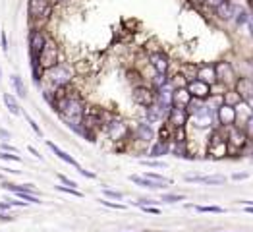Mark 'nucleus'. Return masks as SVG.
I'll return each instance as SVG.
<instances>
[{
    "instance_id": "nucleus-1",
    "label": "nucleus",
    "mask_w": 253,
    "mask_h": 232,
    "mask_svg": "<svg viewBox=\"0 0 253 232\" xmlns=\"http://www.w3.org/2000/svg\"><path fill=\"white\" fill-rule=\"evenodd\" d=\"M31 64H37L43 72L56 66V64H60V46H58V43L54 39H47L45 46L41 48V52L37 54V58Z\"/></svg>"
},
{
    "instance_id": "nucleus-2",
    "label": "nucleus",
    "mask_w": 253,
    "mask_h": 232,
    "mask_svg": "<svg viewBox=\"0 0 253 232\" xmlns=\"http://www.w3.org/2000/svg\"><path fill=\"white\" fill-rule=\"evenodd\" d=\"M43 79H45L47 83H50L52 89H58V87L70 85V81H72V70L60 62V64H56V66L45 70V72H43ZM43 79H41V81H43Z\"/></svg>"
},
{
    "instance_id": "nucleus-3",
    "label": "nucleus",
    "mask_w": 253,
    "mask_h": 232,
    "mask_svg": "<svg viewBox=\"0 0 253 232\" xmlns=\"http://www.w3.org/2000/svg\"><path fill=\"white\" fill-rule=\"evenodd\" d=\"M47 39H48V37L43 33V29H39V27L31 29V33H29V54H31V62L37 58V54H39L41 48L45 46Z\"/></svg>"
},
{
    "instance_id": "nucleus-4",
    "label": "nucleus",
    "mask_w": 253,
    "mask_h": 232,
    "mask_svg": "<svg viewBox=\"0 0 253 232\" xmlns=\"http://www.w3.org/2000/svg\"><path fill=\"white\" fill-rule=\"evenodd\" d=\"M226 153H228L226 138H222L219 132H215L211 136V141H209V155L213 159H222V157H226Z\"/></svg>"
},
{
    "instance_id": "nucleus-5",
    "label": "nucleus",
    "mask_w": 253,
    "mask_h": 232,
    "mask_svg": "<svg viewBox=\"0 0 253 232\" xmlns=\"http://www.w3.org/2000/svg\"><path fill=\"white\" fill-rule=\"evenodd\" d=\"M186 89L191 95V99L195 97L199 101H203V99H207L211 95V85L205 83V81H201V79H190L188 85H186Z\"/></svg>"
},
{
    "instance_id": "nucleus-6",
    "label": "nucleus",
    "mask_w": 253,
    "mask_h": 232,
    "mask_svg": "<svg viewBox=\"0 0 253 232\" xmlns=\"http://www.w3.org/2000/svg\"><path fill=\"white\" fill-rule=\"evenodd\" d=\"M155 97H157V93H155L153 89L145 87V85H137V87L133 89V101H135L137 105L145 107V108H149V107L155 103Z\"/></svg>"
},
{
    "instance_id": "nucleus-7",
    "label": "nucleus",
    "mask_w": 253,
    "mask_h": 232,
    "mask_svg": "<svg viewBox=\"0 0 253 232\" xmlns=\"http://www.w3.org/2000/svg\"><path fill=\"white\" fill-rule=\"evenodd\" d=\"M188 120H190V114H188V110L186 108H178V107H170V110H168V124H170V128H184L186 124H188Z\"/></svg>"
},
{
    "instance_id": "nucleus-8",
    "label": "nucleus",
    "mask_w": 253,
    "mask_h": 232,
    "mask_svg": "<svg viewBox=\"0 0 253 232\" xmlns=\"http://www.w3.org/2000/svg\"><path fill=\"white\" fill-rule=\"evenodd\" d=\"M217 116H219V122H221L222 126L230 128V126H234V122H236V118H238V110H236V107L221 105V107L217 108Z\"/></svg>"
},
{
    "instance_id": "nucleus-9",
    "label": "nucleus",
    "mask_w": 253,
    "mask_h": 232,
    "mask_svg": "<svg viewBox=\"0 0 253 232\" xmlns=\"http://www.w3.org/2000/svg\"><path fill=\"white\" fill-rule=\"evenodd\" d=\"M215 77L222 83H230V81H234L236 74H234V68L228 62H217L215 64Z\"/></svg>"
},
{
    "instance_id": "nucleus-10",
    "label": "nucleus",
    "mask_w": 253,
    "mask_h": 232,
    "mask_svg": "<svg viewBox=\"0 0 253 232\" xmlns=\"http://www.w3.org/2000/svg\"><path fill=\"white\" fill-rule=\"evenodd\" d=\"M191 101V95L188 93L186 87H174L172 89V95H170V105L172 107H178V108H186Z\"/></svg>"
},
{
    "instance_id": "nucleus-11",
    "label": "nucleus",
    "mask_w": 253,
    "mask_h": 232,
    "mask_svg": "<svg viewBox=\"0 0 253 232\" xmlns=\"http://www.w3.org/2000/svg\"><path fill=\"white\" fill-rule=\"evenodd\" d=\"M244 143H246V134H244L240 128L230 126V128H228L226 145H228V147H232V149H240V147H244Z\"/></svg>"
},
{
    "instance_id": "nucleus-12",
    "label": "nucleus",
    "mask_w": 253,
    "mask_h": 232,
    "mask_svg": "<svg viewBox=\"0 0 253 232\" xmlns=\"http://www.w3.org/2000/svg\"><path fill=\"white\" fill-rule=\"evenodd\" d=\"M47 147H48V149H52V153H54V155H56V157H58L60 161L68 163V165H70V167H74L76 170H79V169H81V165H79V163H78V161H76V159H74L72 155H68L66 151H62V149H60L58 145H54L52 141H47Z\"/></svg>"
},
{
    "instance_id": "nucleus-13",
    "label": "nucleus",
    "mask_w": 253,
    "mask_h": 232,
    "mask_svg": "<svg viewBox=\"0 0 253 232\" xmlns=\"http://www.w3.org/2000/svg\"><path fill=\"white\" fill-rule=\"evenodd\" d=\"M151 66L155 68L157 74H166L168 72V58L164 52H153L151 54Z\"/></svg>"
},
{
    "instance_id": "nucleus-14",
    "label": "nucleus",
    "mask_w": 253,
    "mask_h": 232,
    "mask_svg": "<svg viewBox=\"0 0 253 232\" xmlns=\"http://www.w3.org/2000/svg\"><path fill=\"white\" fill-rule=\"evenodd\" d=\"M236 93L242 97V99H252L253 97V79L250 77H242L236 81Z\"/></svg>"
},
{
    "instance_id": "nucleus-15",
    "label": "nucleus",
    "mask_w": 253,
    "mask_h": 232,
    "mask_svg": "<svg viewBox=\"0 0 253 232\" xmlns=\"http://www.w3.org/2000/svg\"><path fill=\"white\" fill-rule=\"evenodd\" d=\"M166 114H168V110L160 108L157 103H153V105L147 108V120H149V124H157V122H160Z\"/></svg>"
},
{
    "instance_id": "nucleus-16",
    "label": "nucleus",
    "mask_w": 253,
    "mask_h": 232,
    "mask_svg": "<svg viewBox=\"0 0 253 232\" xmlns=\"http://www.w3.org/2000/svg\"><path fill=\"white\" fill-rule=\"evenodd\" d=\"M195 79H201V81H205V83H213L217 77H215V66H211V64H205V66H199L197 68V77Z\"/></svg>"
},
{
    "instance_id": "nucleus-17",
    "label": "nucleus",
    "mask_w": 253,
    "mask_h": 232,
    "mask_svg": "<svg viewBox=\"0 0 253 232\" xmlns=\"http://www.w3.org/2000/svg\"><path fill=\"white\" fill-rule=\"evenodd\" d=\"M2 99H4V105H6V108H8V112L12 116H19L21 114V107H19L17 99L12 93H2Z\"/></svg>"
},
{
    "instance_id": "nucleus-18",
    "label": "nucleus",
    "mask_w": 253,
    "mask_h": 232,
    "mask_svg": "<svg viewBox=\"0 0 253 232\" xmlns=\"http://www.w3.org/2000/svg\"><path fill=\"white\" fill-rule=\"evenodd\" d=\"M129 180H131L133 184H137V186H141V188H149V190H162V188H166L164 184L153 182V180H149V178H145V176H137V174H131Z\"/></svg>"
},
{
    "instance_id": "nucleus-19",
    "label": "nucleus",
    "mask_w": 253,
    "mask_h": 232,
    "mask_svg": "<svg viewBox=\"0 0 253 232\" xmlns=\"http://www.w3.org/2000/svg\"><path fill=\"white\" fill-rule=\"evenodd\" d=\"M170 151V145H168V141H157L151 149H149V157H153V159H157V157H160V155H166Z\"/></svg>"
},
{
    "instance_id": "nucleus-20",
    "label": "nucleus",
    "mask_w": 253,
    "mask_h": 232,
    "mask_svg": "<svg viewBox=\"0 0 253 232\" xmlns=\"http://www.w3.org/2000/svg\"><path fill=\"white\" fill-rule=\"evenodd\" d=\"M12 85H14V89H16V93H17L19 99H25V97H27V87H25L23 79H21L17 74L12 76Z\"/></svg>"
},
{
    "instance_id": "nucleus-21",
    "label": "nucleus",
    "mask_w": 253,
    "mask_h": 232,
    "mask_svg": "<svg viewBox=\"0 0 253 232\" xmlns=\"http://www.w3.org/2000/svg\"><path fill=\"white\" fill-rule=\"evenodd\" d=\"M217 12H219V15H221L222 19H230V17H234L236 8H234L232 4H228V2H222V4L217 8Z\"/></svg>"
},
{
    "instance_id": "nucleus-22",
    "label": "nucleus",
    "mask_w": 253,
    "mask_h": 232,
    "mask_svg": "<svg viewBox=\"0 0 253 232\" xmlns=\"http://www.w3.org/2000/svg\"><path fill=\"white\" fill-rule=\"evenodd\" d=\"M137 138L143 139V141L153 139V128H151L149 124H139V126H137Z\"/></svg>"
},
{
    "instance_id": "nucleus-23",
    "label": "nucleus",
    "mask_w": 253,
    "mask_h": 232,
    "mask_svg": "<svg viewBox=\"0 0 253 232\" xmlns=\"http://www.w3.org/2000/svg\"><path fill=\"white\" fill-rule=\"evenodd\" d=\"M203 184H209V186H222V184H226V176H222V174L205 176V178H203Z\"/></svg>"
},
{
    "instance_id": "nucleus-24",
    "label": "nucleus",
    "mask_w": 253,
    "mask_h": 232,
    "mask_svg": "<svg viewBox=\"0 0 253 232\" xmlns=\"http://www.w3.org/2000/svg\"><path fill=\"white\" fill-rule=\"evenodd\" d=\"M16 198H17V200H23L25 203H43L39 196H35V194H27V192H16Z\"/></svg>"
},
{
    "instance_id": "nucleus-25",
    "label": "nucleus",
    "mask_w": 253,
    "mask_h": 232,
    "mask_svg": "<svg viewBox=\"0 0 253 232\" xmlns=\"http://www.w3.org/2000/svg\"><path fill=\"white\" fill-rule=\"evenodd\" d=\"M143 176H145V178H149V180H153V182H158V184H164V186H168V184H172V180H168V178H164L162 174H157V172H145Z\"/></svg>"
},
{
    "instance_id": "nucleus-26",
    "label": "nucleus",
    "mask_w": 253,
    "mask_h": 232,
    "mask_svg": "<svg viewBox=\"0 0 253 232\" xmlns=\"http://www.w3.org/2000/svg\"><path fill=\"white\" fill-rule=\"evenodd\" d=\"M172 153H174L176 157H184V159H188V157H190V155H188V151H186V141L176 143V145L172 147Z\"/></svg>"
},
{
    "instance_id": "nucleus-27",
    "label": "nucleus",
    "mask_w": 253,
    "mask_h": 232,
    "mask_svg": "<svg viewBox=\"0 0 253 232\" xmlns=\"http://www.w3.org/2000/svg\"><path fill=\"white\" fill-rule=\"evenodd\" d=\"M21 114L25 116V120H27V124H29V126H31V130H33V132L37 134V138H43V130L39 128V124H37V122H35V120H33V118L29 116V114H25L23 110H21Z\"/></svg>"
},
{
    "instance_id": "nucleus-28",
    "label": "nucleus",
    "mask_w": 253,
    "mask_h": 232,
    "mask_svg": "<svg viewBox=\"0 0 253 232\" xmlns=\"http://www.w3.org/2000/svg\"><path fill=\"white\" fill-rule=\"evenodd\" d=\"M199 213H224V209L222 207H219V205H199V207H195Z\"/></svg>"
},
{
    "instance_id": "nucleus-29",
    "label": "nucleus",
    "mask_w": 253,
    "mask_h": 232,
    "mask_svg": "<svg viewBox=\"0 0 253 232\" xmlns=\"http://www.w3.org/2000/svg\"><path fill=\"white\" fill-rule=\"evenodd\" d=\"M242 101V97L236 93V91H230L228 95H224V105H230V107H236V103Z\"/></svg>"
},
{
    "instance_id": "nucleus-30",
    "label": "nucleus",
    "mask_w": 253,
    "mask_h": 232,
    "mask_svg": "<svg viewBox=\"0 0 253 232\" xmlns=\"http://www.w3.org/2000/svg\"><path fill=\"white\" fill-rule=\"evenodd\" d=\"M160 201H164V203H178V201H184V196H178V194H162Z\"/></svg>"
},
{
    "instance_id": "nucleus-31",
    "label": "nucleus",
    "mask_w": 253,
    "mask_h": 232,
    "mask_svg": "<svg viewBox=\"0 0 253 232\" xmlns=\"http://www.w3.org/2000/svg\"><path fill=\"white\" fill-rule=\"evenodd\" d=\"M56 190H58V192H62V194H70V196H74V198H83V194H81L79 190H76V188H68V186H56Z\"/></svg>"
},
{
    "instance_id": "nucleus-32",
    "label": "nucleus",
    "mask_w": 253,
    "mask_h": 232,
    "mask_svg": "<svg viewBox=\"0 0 253 232\" xmlns=\"http://www.w3.org/2000/svg\"><path fill=\"white\" fill-rule=\"evenodd\" d=\"M0 161H12V163H21V157H19V155H14V153H6V151H0Z\"/></svg>"
},
{
    "instance_id": "nucleus-33",
    "label": "nucleus",
    "mask_w": 253,
    "mask_h": 232,
    "mask_svg": "<svg viewBox=\"0 0 253 232\" xmlns=\"http://www.w3.org/2000/svg\"><path fill=\"white\" fill-rule=\"evenodd\" d=\"M103 194H105V198H111V200H122L124 198L122 192H116V190H111V188H105Z\"/></svg>"
},
{
    "instance_id": "nucleus-34",
    "label": "nucleus",
    "mask_w": 253,
    "mask_h": 232,
    "mask_svg": "<svg viewBox=\"0 0 253 232\" xmlns=\"http://www.w3.org/2000/svg\"><path fill=\"white\" fill-rule=\"evenodd\" d=\"M58 180L62 182V186H68V188H76L78 190V184L72 180V178H68V176H64V174H58Z\"/></svg>"
},
{
    "instance_id": "nucleus-35",
    "label": "nucleus",
    "mask_w": 253,
    "mask_h": 232,
    "mask_svg": "<svg viewBox=\"0 0 253 232\" xmlns=\"http://www.w3.org/2000/svg\"><path fill=\"white\" fill-rule=\"evenodd\" d=\"M236 15H238V17H236V21H238L240 25H242V23H248V21H250V14H248L246 10H242V12H236Z\"/></svg>"
},
{
    "instance_id": "nucleus-36",
    "label": "nucleus",
    "mask_w": 253,
    "mask_h": 232,
    "mask_svg": "<svg viewBox=\"0 0 253 232\" xmlns=\"http://www.w3.org/2000/svg\"><path fill=\"white\" fill-rule=\"evenodd\" d=\"M145 167H151V169H164L166 163L164 161H143Z\"/></svg>"
},
{
    "instance_id": "nucleus-37",
    "label": "nucleus",
    "mask_w": 253,
    "mask_h": 232,
    "mask_svg": "<svg viewBox=\"0 0 253 232\" xmlns=\"http://www.w3.org/2000/svg\"><path fill=\"white\" fill-rule=\"evenodd\" d=\"M0 46H2V52H8V37H6V31H0Z\"/></svg>"
},
{
    "instance_id": "nucleus-38",
    "label": "nucleus",
    "mask_w": 253,
    "mask_h": 232,
    "mask_svg": "<svg viewBox=\"0 0 253 232\" xmlns=\"http://www.w3.org/2000/svg\"><path fill=\"white\" fill-rule=\"evenodd\" d=\"M101 203L107 205V207H112V209H126V205H122V203H112V201H109V200H101Z\"/></svg>"
},
{
    "instance_id": "nucleus-39",
    "label": "nucleus",
    "mask_w": 253,
    "mask_h": 232,
    "mask_svg": "<svg viewBox=\"0 0 253 232\" xmlns=\"http://www.w3.org/2000/svg\"><path fill=\"white\" fill-rule=\"evenodd\" d=\"M0 151H6V153H17V149L12 147L10 143H2V145H0Z\"/></svg>"
},
{
    "instance_id": "nucleus-40",
    "label": "nucleus",
    "mask_w": 253,
    "mask_h": 232,
    "mask_svg": "<svg viewBox=\"0 0 253 232\" xmlns=\"http://www.w3.org/2000/svg\"><path fill=\"white\" fill-rule=\"evenodd\" d=\"M145 213H151V215H160V211L157 209V207H153V205H145V207H141Z\"/></svg>"
},
{
    "instance_id": "nucleus-41",
    "label": "nucleus",
    "mask_w": 253,
    "mask_h": 232,
    "mask_svg": "<svg viewBox=\"0 0 253 232\" xmlns=\"http://www.w3.org/2000/svg\"><path fill=\"white\" fill-rule=\"evenodd\" d=\"M248 176H250L248 172H236V174L232 176V180H236V182H240V180H246Z\"/></svg>"
},
{
    "instance_id": "nucleus-42",
    "label": "nucleus",
    "mask_w": 253,
    "mask_h": 232,
    "mask_svg": "<svg viewBox=\"0 0 253 232\" xmlns=\"http://www.w3.org/2000/svg\"><path fill=\"white\" fill-rule=\"evenodd\" d=\"M27 149H29V153H31V155H33V157H37V159H39V161H43V155H41V153H39V151H37V149H35V147H33V145H29V147H27Z\"/></svg>"
},
{
    "instance_id": "nucleus-43",
    "label": "nucleus",
    "mask_w": 253,
    "mask_h": 232,
    "mask_svg": "<svg viewBox=\"0 0 253 232\" xmlns=\"http://www.w3.org/2000/svg\"><path fill=\"white\" fill-rule=\"evenodd\" d=\"M0 221L2 223H10V221H14V217L10 213H0Z\"/></svg>"
},
{
    "instance_id": "nucleus-44",
    "label": "nucleus",
    "mask_w": 253,
    "mask_h": 232,
    "mask_svg": "<svg viewBox=\"0 0 253 232\" xmlns=\"http://www.w3.org/2000/svg\"><path fill=\"white\" fill-rule=\"evenodd\" d=\"M246 130H248V134H250V136H253V114L248 118V126H246Z\"/></svg>"
},
{
    "instance_id": "nucleus-45",
    "label": "nucleus",
    "mask_w": 253,
    "mask_h": 232,
    "mask_svg": "<svg viewBox=\"0 0 253 232\" xmlns=\"http://www.w3.org/2000/svg\"><path fill=\"white\" fill-rule=\"evenodd\" d=\"M205 176H186V182H203Z\"/></svg>"
},
{
    "instance_id": "nucleus-46",
    "label": "nucleus",
    "mask_w": 253,
    "mask_h": 232,
    "mask_svg": "<svg viewBox=\"0 0 253 232\" xmlns=\"http://www.w3.org/2000/svg\"><path fill=\"white\" fill-rule=\"evenodd\" d=\"M205 2H207L209 6H213V8H219V6H221L224 0H205Z\"/></svg>"
},
{
    "instance_id": "nucleus-47",
    "label": "nucleus",
    "mask_w": 253,
    "mask_h": 232,
    "mask_svg": "<svg viewBox=\"0 0 253 232\" xmlns=\"http://www.w3.org/2000/svg\"><path fill=\"white\" fill-rule=\"evenodd\" d=\"M0 138H4V139H10V138H12V134H10L8 130H4V128H0Z\"/></svg>"
},
{
    "instance_id": "nucleus-48",
    "label": "nucleus",
    "mask_w": 253,
    "mask_h": 232,
    "mask_svg": "<svg viewBox=\"0 0 253 232\" xmlns=\"http://www.w3.org/2000/svg\"><path fill=\"white\" fill-rule=\"evenodd\" d=\"M246 211H248L250 215H253V205H248V207H246Z\"/></svg>"
},
{
    "instance_id": "nucleus-49",
    "label": "nucleus",
    "mask_w": 253,
    "mask_h": 232,
    "mask_svg": "<svg viewBox=\"0 0 253 232\" xmlns=\"http://www.w3.org/2000/svg\"><path fill=\"white\" fill-rule=\"evenodd\" d=\"M248 23H250V29H252V35H253V17H250V21H248Z\"/></svg>"
},
{
    "instance_id": "nucleus-50",
    "label": "nucleus",
    "mask_w": 253,
    "mask_h": 232,
    "mask_svg": "<svg viewBox=\"0 0 253 232\" xmlns=\"http://www.w3.org/2000/svg\"><path fill=\"white\" fill-rule=\"evenodd\" d=\"M191 2H193V4H203L205 0H191Z\"/></svg>"
},
{
    "instance_id": "nucleus-51",
    "label": "nucleus",
    "mask_w": 253,
    "mask_h": 232,
    "mask_svg": "<svg viewBox=\"0 0 253 232\" xmlns=\"http://www.w3.org/2000/svg\"><path fill=\"white\" fill-rule=\"evenodd\" d=\"M2 180H4V174H0V182H2Z\"/></svg>"
},
{
    "instance_id": "nucleus-52",
    "label": "nucleus",
    "mask_w": 253,
    "mask_h": 232,
    "mask_svg": "<svg viewBox=\"0 0 253 232\" xmlns=\"http://www.w3.org/2000/svg\"><path fill=\"white\" fill-rule=\"evenodd\" d=\"M0 79H2V72H0Z\"/></svg>"
}]
</instances>
